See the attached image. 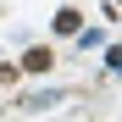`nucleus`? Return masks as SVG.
<instances>
[{"instance_id": "nucleus-4", "label": "nucleus", "mask_w": 122, "mask_h": 122, "mask_svg": "<svg viewBox=\"0 0 122 122\" xmlns=\"http://www.w3.org/2000/svg\"><path fill=\"white\" fill-rule=\"evenodd\" d=\"M106 67H111V72H122V45H111V50H106Z\"/></svg>"}, {"instance_id": "nucleus-5", "label": "nucleus", "mask_w": 122, "mask_h": 122, "mask_svg": "<svg viewBox=\"0 0 122 122\" xmlns=\"http://www.w3.org/2000/svg\"><path fill=\"white\" fill-rule=\"evenodd\" d=\"M111 6H122V0H111Z\"/></svg>"}, {"instance_id": "nucleus-1", "label": "nucleus", "mask_w": 122, "mask_h": 122, "mask_svg": "<svg viewBox=\"0 0 122 122\" xmlns=\"http://www.w3.org/2000/svg\"><path fill=\"white\" fill-rule=\"evenodd\" d=\"M17 67H22V72H33V78H39V72H50V67H56V56H50L45 45H33V50L22 56V61H17Z\"/></svg>"}, {"instance_id": "nucleus-2", "label": "nucleus", "mask_w": 122, "mask_h": 122, "mask_svg": "<svg viewBox=\"0 0 122 122\" xmlns=\"http://www.w3.org/2000/svg\"><path fill=\"white\" fill-rule=\"evenodd\" d=\"M56 100H61L56 89H39V94H28V100H22V106H28V111H50V106H56Z\"/></svg>"}, {"instance_id": "nucleus-3", "label": "nucleus", "mask_w": 122, "mask_h": 122, "mask_svg": "<svg viewBox=\"0 0 122 122\" xmlns=\"http://www.w3.org/2000/svg\"><path fill=\"white\" fill-rule=\"evenodd\" d=\"M56 33H78V6H61L56 11Z\"/></svg>"}]
</instances>
